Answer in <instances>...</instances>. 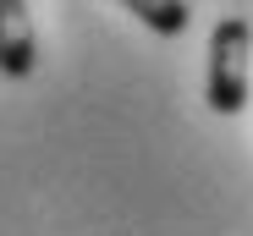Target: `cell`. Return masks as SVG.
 <instances>
[{
  "mask_svg": "<svg viewBox=\"0 0 253 236\" xmlns=\"http://www.w3.org/2000/svg\"><path fill=\"white\" fill-rule=\"evenodd\" d=\"M33 66H39V38H33L28 0H0V71L28 77Z\"/></svg>",
  "mask_w": 253,
  "mask_h": 236,
  "instance_id": "obj_2",
  "label": "cell"
},
{
  "mask_svg": "<svg viewBox=\"0 0 253 236\" xmlns=\"http://www.w3.org/2000/svg\"><path fill=\"white\" fill-rule=\"evenodd\" d=\"M248 83H253V28L242 17H226L209 33V77H204L209 110L237 115L248 104Z\"/></svg>",
  "mask_w": 253,
  "mask_h": 236,
  "instance_id": "obj_1",
  "label": "cell"
},
{
  "mask_svg": "<svg viewBox=\"0 0 253 236\" xmlns=\"http://www.w3.org/2000/svg\"><path fill=\"white\" fill-rule=\"evenodd\" d=\"M121 6L132 11L143 28L165 33V38H176V33L187 28V0H121Z\"/></svg>",
  "mask_w": 253,
  "mask_h": 236,
  "instance_id": "obj_3",
  "label": "cell"
}]
</instances>
